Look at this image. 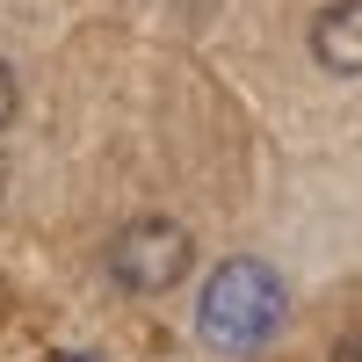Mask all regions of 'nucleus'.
Returning a JSON list of instances; mask_svg holds the SVG:
<instances>
[{
  "label": "nucleus",
  "mask_w": 362,
  "mask_h": 362,
  "mask_svg": "<svg viewBox=\"0 0 362 362\" xmlns=\"http://www.w3.org/2000/svg\"><path fill=\"white\" fill-rule=\"evenodd\" d=\"M276 326H283V283H276V268L254 261V254L218 261V276H210L203 297H196V334L210 348H225V355H254L261 341H276Z\"/></svg>",
  "instance_id": "f257e3e1"
},
{
  "label": "nucleus",
  "mask_w": 362,
  "mask_h": 362,
  "mask_svg": "<svg viewBox=\"0 0 362 362\" xmlns=\"http://www.w3.org/2000/svg\"><path fill=\"white\" fill-rule=\"evenodd\" d=\"M189 261H196V239L174 218H138V225H124L109 239V276L124 290H138V297L174 290L181 276H189Z\"/></svg>",
  "instance_id": "f03ea898"
},
{
  "label": "nucleus",
  "mask_w": 362,
  "mask_h": 362,
  "mask_svg": "<svg viewBox=\"0 0 362 362\" xmlns=\"http://www.w3.org/2000/svg\"><path fill=\"white\" fill-rule=\"evenodd\" d=\"M312 58L334 80H355L362 73V0H334V8H319L312 22Z\"/></svg>",
  "instance_id": "7ed1b4c3"
},
{
  "label": "nucleus",
  "mask_w": 362,
  "mask_h": 362,
  "mask_svg": "<svg viewBox=\"0 0 362 362\" xmlns=\"http://www.w3.org/2000/svg\"><path fill=\"white\" fill-rule=\"evenodd\" d=\"M8 124H15V73L0 66V131H8Z\"/></svg>",
  "instance_id": "20e7f679"
},
{
  "label": "nucleus",
  "mask_w": 362,
  "mask_h": 362,
  "mask_svg": "<svg viewBox=\"0 0 362 362\" xmlns=\"http://www.w3.org/2000/svg\"><path fill=\"white\" fill-rule=\"evenodd\" d=\"M362 348H355V334H341V348H334V362H355Z\"/></svg>",
  "instance_id": "39448f33"
}]
</instances>
